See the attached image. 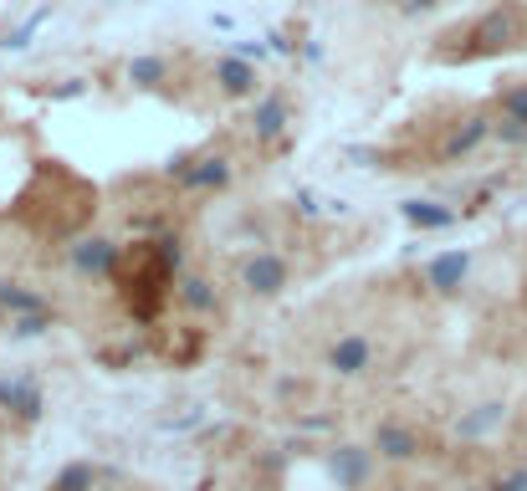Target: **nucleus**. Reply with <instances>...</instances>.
I'll return each instance as SVG.
<instances>
[{"mask_svg":"<svg viewBox=\"0 0 527 491\" xmlns=\"http://www.w3.org/2000/svg\"><path fill=\"white\" fill-rule=\"evenodd\" d=\"M93 215H98V190L57 159H41L36 174L26 180V190L11 205V220L26 226L31 236H41V241H67Z\"/></svg>","mask_w":527,"mask_h":491,"instance_id":"1","label":"nucleus"},{"mask_svg":"<svg viewBox=\"0 0 527 491\" xmlns=\"http://www.w3.org/2000/svg\"><path fill=\"white\" fill-rule=\"evenodd\" d=\"M174 282H180V241L159 236V241H134L118 251L113 287L139 323H159V312L174 302Z\"/></svg>","mask_w":527,"mask_h":491,"instance_id":"2","label":"nucleus"},{"mask_svg":"<svg viewBox=\"0 0 527 491\" xmlns=\"http://www.w3.org/2000/svg\"><path fill=\"white\" fill-rule=\"evenodd\" d=\"M512 47H527V6H497L487 16H476L471 26L446 31L435 57L441 62H476V57L512 52Z\"/></svg>","mask_w":527,"mask_h":491,"instance_id":"3","label":"nucleus"},{"mask_svg":"<svg viewBox=\"0 0 527 491\" xmlns=\"http://www.w3.org/2000/svg\"><path fill=\"white\" fill-rule=\"evenodd\" d=\"M241 282H246V292H256V297H277V292L292 282V261H287L282 251H251V256L241 261Z\"/></svg>","mask_w":527,"mask_h":491,"instance_id":"4","label":"nucleus"},{"mask_svg":"<svg viewBox=\"0 0 527 491\" xmlns=\"http://www.w3.org/2000/svg\"><path fill=\"white\" fill-rule=\"evenodd\" d=\"M0 410L16 415L21 425H36V420H41V384H36L31 374L0 379Z\"/></svg>","mask_w":527,"mask_h":491,"instance_id":"5","label":"nucleus"},{"mask_svg":"<svg viewBox=\"0 0 527 491\" xmlns=\"http://www.w3.org/2000/svg\"><path fill=\"white\" fill-rule=\"evenodd\" d=\"M420 445H425V435L410 420H379V430H374V451L389 461H415Z\"/></svg>","mask_w":527,"mask_h":491,"instance_id":"6","label":"nucleus"},{"mask_svg":"<svg viewBox=\"0 0 527 491\" xmlns=\"http://www.w3.org/2000/svg\"><path fill=\"white\" fill-rule=\"evenodd\" d=\"M287 128H292V113H287V98H282V93L256 98V108H251V133H256V144H277Z\"/></svg>","mask_w":527,"mask_h":491,"instance_id":"7","label":"nucleus"},{"mask_svg":"<svg viewBox=\"0 0 527 491\" xmlns=\"http://www.w3.org/2000/svg\"><path fill=\"white\" fill-rule=\"evenodd\" d=\"M180 185H185L190 195L226 190V185H231V159H221V154H205V159H195V154H190V169L180 174Z\"/></svg>","mask_w":527,"mask_h":491,"instance_id":"8","label":"nucleus"},{"mask_svg":"<svg viewBox=\"0 0 527 491\" xmlns=\"http://www.w3.org/2000/svg\"><path fill=\"white\" fill-rule=\"evenodd\" d=\"M328 364L338 374H369L374 369V338L369 333H343L333 348H328Z\"/></svg>","mask_w":527,"mask_h":491,"instance_id":"9","label":"nucleus"},{"mask_svg":"<svg viewBox=\"0 0 527 491\" xmlns=\"http://www.w3.org/2000/svg\"><path fill=\"white\" fill-rule=\"evenodd\" d=\"M118 251H123V246H113V241H103V236L77 241V246H72V266H77V272H93V277H108V282H113Z\"/></svg>","mask_w":527,"mask_h":491,"instance_id":"10","label":"nucleus"},{"mask_svg":"<svg viewBox=\"0 0 527 491\" xmlns=\"http://www.w3.org/2000/svg\"><path fill=\"white\" fill-rule=\"evenodd\" d=\"M215 87H221L226 98H251V93H256V67L231 52V57L215 62Z\"/></svg>","mask_w":527,"mask_h":491,"instance_id":"11","label":"nucleus"},{"mask_svg":"<svg viewBox=\"0 0 527 491\" xmlns=\"http://www.w3.org/2000/svg\"><path fill=\"white\" fill-rule=\"evenodd\" d=\"M466 266H471L466 251H446V256H435V261L425 266V282H430L435 292H456L461 277H466Z\"/></svg>","mask_w":527,"mask_h":491,"instance_id":"12","label":"nucleus"},{"mask_svg":"<svg viewBox=\"0 0 527 491\" xmlns=\"http://www.w3.org/2000/svg\"><path fill=\"white\" fill-rule=\"evenodd\" d=\"M492 133V123L487 118H466V128H456L451 139H446V159H466L471 149H481V139Z\"/></svg>","mask_w":527,"mask_h":491,"instance_id":"13","label":"nucleus"},{"mask_svg":"<svg viewBox=\"0 0 527 491\" xmlns=\"http://www.w3.org/2000/svg\"><path fill=\"white\" fill-rule=\"evenodd\" d=\"M98 481H103V471H98L93 461H72V466L57 471V481H52L47 491H93Z\"/></svg>","mask_w":527,"mask_h":491,"instance_id":"14","label":"nucleus"},{"mask_svg":"<svg viewBox=\"0 0 527 491\" xmlns=\"http://www.w3.org/2000/svg\"><path fill=\"white\" fill-rule=\"evenodd\" d=\"M405 220H410V226H420V231H441V226H451V220H456V210H441V205H430V200H410L405 205Z\"/></svg>","mask_w":527,"mask_h":491,"instance_id":"15","label":"nucleus"},{"mask_svg":"<svg viewBox=\"0 0 527 491\" xmlns=\"http://www.w3.org/2000/svg\"><path fill=\"white\" fill-rule=\"evenodd\" d=\"M128 82H134V87L169 82V57H134V62H128Z\"/></svg>","mask_w":527,"mask_h":491,"instance_id":"16","label":"nucleus"},{"mask_svg":"<svg viewBox=\"0 0 527 491\" xmlns=\"http://www.w3.org/2000/svg\"><path fill=\"white\" fill-rule=\"evenodd\" d=\"M497 103H502V118H512V123L527 128V77L522 82H507L502 93H497Z\"/></svg>","mask_w":527,"mask_h":491,"instance_id":"17","label":"nucleus"},{"mask_svg":"<svg viewBox=\"0 0 527 491\" xmlns=\"http://www.w3.org/2000/svg\"><path fill=\"white\" fill-rule=\"evenodd\" d=\"M47 16H52V6H41V11H31V16H26V21H21V26H16V31L6 36V47H11V52H21V47H26V41H31V31H36L41 21H47Z\"/></svg>","mask_w":527,"mask_h":491,"instance_id":"18","label":"nucleus"},{"mask_svg":"<svg viewBox=\"0 0 527 491\" xmlns=\"http://www.w3.org/2000/svg\"><path fill=\"white\" fill-rule=\"evenodd\" d=\"M441 0H405V11H435Z\"/></svg>","mask_w":527,"mask_h":491,"instance_id":"19","label":"nucleus"}]
</instances>
